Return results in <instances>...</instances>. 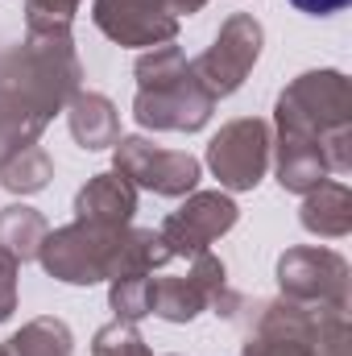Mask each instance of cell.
<instances>
[{"mask_svg":"<svg viewBox=\"0 0 352 356\" xmlns=\"http://www.w3.org/2000/svg\"><path fill=\"white\" fill-rule=\"evenodd\" d=\"M133 75H137L133 116H137L141 129H154V133H199L211 120L216 99L191 75V63H186V54L175 42L145 50L137 58Z\"/></svg>","mask_w":352,"mask_h":356,"instance_id":"6da1fadb","label":"cell"},{"mask_svg":"<svg viewBox=\"0 0 352 356\" xmlns=\"http://www.w3.org/2000/svg\"><path fill=\"white\" fill-rule=\"evenodd\" d=\"M273 120H278V133L323 141V154H328V137L352 124V83L340 71H307L278 95Z\"/></svg>","mask_w":352,"mask_h":356,"instance_id":"7a4b0ae2","label":"cell"},{"mask_svg":"<svg viewBox=\"0 0 352 356\" xmlns=\"http://www.w3.org/2000/svg\"><path fill=\"white\" fill-rule=\"evenodd\" d=\"M241 307L245 298L228 286V269L211 249L191 257V269L182 277H150V315L166 323H191L199 311L237 319Z\"/></svg>","mask_w":352,"mask_h":356,"instance_id":"3957f363","label":"cell"},{"mask_svg":"<svg viewBox=\"0 0 352 356\" xmlns=\"http://www.w3.org/2000/svg\"><path fill=\"white\" fill-rule=\"evenodd\" d=\"M278 286L282 298L323 311V315H349V261L336 249L298 245L278 257Z\"/></svg>","mask_w":352,"mask_h":356,"instance_id":"277c9868","label":"cell"},{"mask_svg":"<svg viewBox=\"0 0 352 356\" xmlns=\"http://www.w3.org/2000/svg\"><path fill=\"white\" fill-rule=\"evenodd\" d=\"M120 236H125V228H104V224L75 220L67 228L46 232V241L38 249V261L50 277H58L67 286H95V282H108V266H112V253H116Z\"/></svg>","mask_w":352,"mask_h":356,"instance_id":"5b68a950","label":"cell"},{"mask_svg":"<svg viewBox=\"0 0 352 356\" xmlns=\"http://www.w3.org/2000/svg\"><path fill=\"white\" fill-rule=\"evenodd\" d=\"M262 42H265L262 21L249 17V13H232L220 25L216 42L191 63V75L203 83V91L211 99H224V95H232V91L249 79L253 63L262 58Z\"/></svg>","mask_w":352,"mask_h":356,"instance_id":"8992f818","label":"cell"},{"mask_svg":"<svg viewBox=\"0 0 352 356\" xmlns=\"http://www.w3.org/2000/svg\"><path fill=\"white\" fill-rule=\"evenodd\" d=\"M269 154H273V133L262 116H241L228 120L211 145H207V166L220 178L224 191H253L269 170Z\"/></svg>","mask_w":352,"mask_h":356,"instance_id":"52a82bcc","label":"cell"},{"mask_svg":"<svg viewBox=\"0 0 352 356\" xmlns=\"http://www.w3.org/2000/svg\"><path fill=\"white\" fill-rule=\"evenodd\" d=\"M112 149H116V166H112L116 175H125L133 186L166 195V199H186L203 178L199 158L182 149H162L145 137H120Z\"/></svg>","mask_w":352,"mask_h":356,"instance_id":"ba28073f","label":"cell"},{"mask_svg":"<svg viewBox=\"0 0 352 356\" xmlns=\"http://www.w3.org/2000/svg\"><path fill=\"white\" fill-rule=\"evenodd\" d=\"M241 220V207L232 203V195L224 191H191L186 203L170 211L158 228V236L166 241L170 257H199L211 249V241H220L224 232H232Z\"/></svg>","mask_w":352,"mask_h":356,"instance_id":"9c48e42d","label":"cell"},{"mask_svg":"<svg viewBox=\"0 0 352 356\" xmlns=\"http://www.w3.org/2000/svg\"><path fill=\"white\" fill-rule=\"evenodd\" d=\"M91 21L116 46H166L178 38V17L166 0H91Z\"/></svg>","mask_w":352,"mask_h":356,"instance_id":"30bf717a","label":"cell"},{"mask_svg":"<svg viewBox=\"0 0 352 356\" xmlns=\"http://www.w3.org/2000/svg\"><path fill=\"white\" fill-rule=\"evenodd\" d=\"M137 211V186L116 170L88 178V186L75 195V220L104 224V228H129Z\"/></svg>","mask_w":352,"mask_h":356,"instance_id":"8fae6325","label":"cell"},{"mask_svg":"<svg viewBox=\"0 0 352 356\" xmlns=\"http://www.w3.org/2000/svg\"><path fill=\"white\" fill-rule=\"evenodd\" d=\"M298 224L319 236V241H340L352 232V191L336 178H323L319 186H311L303 195V211Z\"/></svg>","mask_w":352,"mask_h":356,"instance_id":"7c38bea8","label":"cell"},{"mask_svg":"<svg viewBox=\"0 0 352 356\" xmlns=\"http://www.w3.org/2000/svg\"><path fill=\"white\" fill-rule=\"evenodd\" d=\"M67 124H71V137L88 154L91 149H112L120 141V112L99 91H75V99L67 104Z\"/></svg>","mask_w":352,"mask_h":356,"instance_id":"4fadbf2b","label":"cell"},{"mask_svg":"<svg viewBox=\"0 0 352 356\" xmlns=\"http://www.w3.org/2000/svg\"><path fill=\"white\" fill-rule=\"evenodd\" d=\"M273 149H278V182H282V191H290V195H307L311 186H319L323 178H332L323 141L278 133V145H273Z\"/></svg>","mask_w":352,"mask_h":356,"instance_id":"5bb4252c","label":"cell"},{"mask_svg":"<svg viewBox=\"0 0 352 356\" xmlns=\"http://www.w3.org/2000/svg\"><path fill=\"white\" fill-rule=\"evenodd\" d=\"M54 116L50 112H42L33 99H25L21 91L13 88H0V166L13 158V154H21L25 145H38V137H42V129L50 124Z\"/></svg>","mask_w":352,"mask_h":356,"instance_id":"9a60e30c","label":"cell"},{"mask_svg":"<svg viewBox=\"0 0 352 356\" xmlns=\"http://www.w3.org/2000/svg\"><path fill=\"white\" fill-rule=\"evenodd\" d=\"M170 261V249L166 241L154 232V228H125L116 253H112V266H108V282L112 277H141V273H154Z\"/></svg>","mask_w":352,"mask_h":356,"instance_id":"2e32d148","label":"cell"},{"mask_svg":"<svg viewBox=\"0 0 352 356\" xmlns=\"http://www.w3.org/2000/svg\"><path fill=\"white\" fill-rule=\"evenodd\" d=\"M46 232L50 228H46L42 211H33L25 203H13V207L0 211V249L8 257H17V261H33L42 241H46Z\"/></svg>","mask_w":352,"mask_h":356,"instance_id":"e0dca14e","label":"cell"},{"mask_svg":"<svg viewBox=\"0 0 352 356\" xmlns=\"http://www.w3.org/2000/svg\"><path fill=\"white\" fill-rule=\"evenodd\" d=\"M8 356H71L75 353V336L63 319L54 315H42L33 323H25L8 344Z\"/></svg>","mask_w":352,"mask_h":356,"instance_id":"ac0fdd59","label":"cell"},{"mask_svg":"<svg viewBox=\"0 0 352 356\" xmlns=\"http://www.w3.org/2000/svg\"><path fill=\"white\" fill-rule=\"evenodd\" d=\"M50 178H54V162L42 145H25L21 154H13L0 166V186L13 195H38V191H46Z\"/></svg>","mask_w":352,"mask_h":356,"instance_id":"d6986e66","label":"cell"},{"mask_svg":"<svg viewBox=\"0 0 352 356\" xmlns=\"http://www.w3.org/2000/svg\"><path fill=\"white\" fill-rule=\"evenodd\" d=\"M108 307H112V315L125 319V323L145 319V315H150V273H141V277H112Z\"/></svg>","mask_w":352,"mask_h":356,"instance_id":"ffe728a7","label":"cell"},{"mask_svg":"<svg viewBox=\"0 0 352 356\" xmlns=\"http://www.w3.org/2000/svg\"><path fill=\"white\" fill-rule=\"evenodd\" d=\"M91 356H154V353H150V344L141 340V332H137L133 323L112 319V323H104V327L95 332Z\"/></svg>","mask_w":352,"mask_h":356,"instance_id":"44dd1931","label":"cell"},{"mask_svg":"<svg viewBox=\"0 0 352 356\" xmlns=\"http://www.w3.org/2000/svg\"><path fill=\"white\" fill-rule=\"evenodd\" d=\"M83 0H25V29H71Z\"/></svg>","mask_w":352,"mask_h":356,"instance_id":"7402d4cb","label":"cell"},{"mask_svg":"<svg viewBox=\"0 0 352 356\" xmlns=\"http://www.w3.org/2000/svg\"><path fill=\"white\" fill-rule=\"evenodd\" d=\"M349 344H352L349 315H328V319L319 323V336H315L311 356H349Z\"/></svg>","mask_w":352,"mask_h":356,"instance_id":"603a6c76","label":"cell"},{"mask_svg":"<svg viewBox=\"0 0 352 356\" xmlns=\"http://www.w3.org/2000/svg\"><path fill=\"white\" fill-rule=\"evenodd\" d=\"M17 269H21V261L0 249V323L17 311Z\"/></svg>","mask_w":352,"mask_h":356,"instance_id":"cb8c5ba5","label":"cell"},{"mask_svg":"<svg viewBox=\"0 0 352 356\" xmlns=\"http://www.w3.org/2000/svg\"><path fill=\"white\" fill-rule=\"evenodd\" d=\"M298 13H311V17H332V13H340V8H349L352 0H290Z\"/></svg>","mask_w":352,"mask_h":356,"instance_id":"d4e9b609","label":"cell"},{"mask_svg":"<svg viewBox=\"0 0 352 356\" xmlns=\"http://www.w3.org/2000/svg\"><path fill=\"white\" fill-rule=\"evenodd\" d=\"M203 4H207V0H166V8H170V13H175V17H182V13H186V17H191V13H199V8H203Z\"/></svg>","mask_w":352,"mask_h":356,"instance_id":"484cf974","label":"cell"},{"mask_svg":"<svg viewBox=\"0 0 352 356\" xmlns=\"http://www.w3.org/2000/svg\"><path fill=\"white\" fill-rule=\"evenodd\" d=\"M0 356H8V348H4V344H0Z\"/></svg>","mask_w":352,"mask_h":356,"instance_id":"4316f807","label":"cell"},{"mask_svg":"<svg viewBox=\"0 0 352 356\" xmlns=\"http://www.w3.org/2000/svg\"><path fill=\"white\" fill-rule=\"evenodd\" d=\"M170 356H175V353H170Z\"/></svg>","mask_w":352,"mask_h":356,"instance_id":"83f0119b","label":"cell"}]
</instances>
